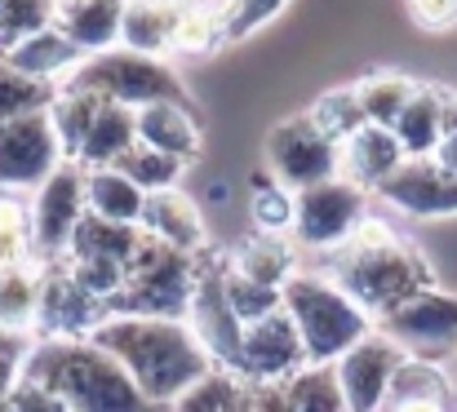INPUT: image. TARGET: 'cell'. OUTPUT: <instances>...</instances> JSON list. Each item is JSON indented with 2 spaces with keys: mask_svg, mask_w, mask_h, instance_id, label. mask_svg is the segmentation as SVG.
Segmentation results:
<instances>
[{
  "mask_svg": "<svg viewBox=\"0 0 457 412\" xmlns=\"http://www.w3.org/2000/svg\"><path fill=\"white\" fill-rule=\"evenodd\" d=\"M94 342L120 359V368L134 377V386L164 412L182 400L200 377L213 373V359L187 328V319H143V315H107L94 333Z\"/></svg>",
  "mask_w": 457,
  "mask_h": 412,
  "instance_id": "1",
  "label": "cell"
},
{
  "mask_svg": "<svg viewBox=\"0 0 457 412\" xmlns=\"http://www.w3.org/2000/svg\"><path fill=\"white\" fill-rule=\"evenodd\" d=\"M324 275L337 288H346L373 315V324L386 319L391 310H400L404 301H413L418 293L436 288L427 258L386 218H373V213L355 227V235L337 253H328Z\"/></svg>",
  "mask_w": 457,
  "mask_h": 412,
  "instance_id": "2",
  "label": "cell"
},
{
  "mask_svg": "<svg viewBox=\"0 0 457 412\" xmlns=\"http://www.w3.org/2000/svg\"><path fill=\"white\" fill-rule=\"evenodd\" d=\"M22 377L54 391L71 412H160L94 337H36Z\"/></svg>",
  "mask_w": 457,
  "mask_h": 412,
  "instance_id": "3",
  "label": "cell"
},
{
  "mask_svg": "<svg viewBox=\"0 0 457 412\" xmlns=\"http://www.w3.org/2000/svg\"><path fill=\"white\" fill-rule=\"evenodd\" d=\"M285 310L298 324L311 364H337L346 350H355L378 324L373 315L337 288L324 271H298L285 284Z\"/></svg>",
  "mask_w": 457,
  "mask_h": 412,
  "instance_id": "4",
  "label": "cell"
},
{
  "mask_svg": "<svg viewBox=\"0 0 457 412\" xmlns=\"http://www.w3.org/2000/svg\"><path fill=\"white\" fill-rule=\"evenodd\" d=\"M204 258H187L160 240H143L138 258L129 262L125 288L112 297V315H143V319H187L195 279Z\"/></svg>",
  "mask_w": 457,
  "mask_h": 412,
  "instance_id": "5",
  "label": "cell"
},
{
  "mask_svg": "<svg viewBox=\"0 0 457 412\" xmlns=\"http://www.w3.org/2000/svg\"><path fill=\"white\" fill-rule=\"evenodd\" d=\"M62 89H85L103 103H120V107H134V111H143L152 103H187L191 107L182 76L164 58H143V54H129V49H107V54L85 58Z\"/></svg>",
  "mask_w": 457,
  "mask_h": 412,
  "instance_id": "6",
  "label": "cell"
},
{
  "mask_svg": "<svg viewBox=\"0 0 457 412\" xmlns=\"http://www.w3.org/2000/svg\"><path fill=\"white\" fill-rule=\"evenodd\" d=\"M369 218V191L346 182V177H333V182H320L311 191L294 195V249L303 253H337L355 227Z\"/></svg>",
  "mask_w": 457,
  "mask_h": 412,
  "instance_id": "7",
  "label": "cell"
},
{
  "mask_svg": "<svg viewBox=\"0 0 457 412\" xmlns=\"http://www.w3.org/2000/svg\"><path fill=\"white\" fill-rule=\"evenodd\" d=\"M62 164L67 151L49 125V111L0 125V195H36Z\"/></svg>",
  "mask_w": 457,
  "mask_h": 412,
  "instance_id": "8",
  "label": "cell"
},
{
  "mask_svg": "<svg viewBox=\"0 0 457 412\" xmlns=\"http://www.w3.org/2000/svg\"><path fill=\"white\" fill-rule=\"evenodd\" d=\"M89 218V200H85V169L76 160H67L36 195H31V235H36V262L40 267H58L76 240V231Z\"/></svg>",
  "mask_w": 457,
  "mask_h": 412,
  "instance_id": "9",
  "label": "cell"
},
{
  "mask_svg": "<svg viewBox=\"0 0 457 412\" xmlns=\"http://www.w3.org/2000/svg\"><path fill=\"white\" fill-rule=\"evenodd\" d=\"M267 173L294 195L311 191L320 182L342 177V146L320 134L306 116L285 120L267 134Z\"/></svg>",
  "mask_w": 457,
  "mask_h": 412,
  "instance_id": "10",
  "label": "cell"
},
{
  "mask_svg": "<svg viewBox=\"0 0 457 412\" xmlns=\"http://www.w3.org/2000/svg\"><path fill=\"white\" fill-rule=\"evenodd\" d=\"M378 333H386L409 359H440L457 350V297L445 288H427L386 319H378Z\"/></svg>",
  "mask_w": 457,
  "mask_h": 412,
  "instance_id": "11",
  "label": "cell"
},
{
  "mask_svg": "<svg viewBox=\"0 0 457 412\" xmlns=\"http://www.w3.org/2000/svg\"><path fill=\"white\" fill-rule=\"evenodd\" d=\"M187 328L195 333V342L204 346L213 368H227V373L240 368L245 324L236 319V310L227 301L222 262H213V258L200 262V279H195V293H191V306H187Z\"/></svg>",
  "mask_w": 457,
  "mask_h": 412,
  "instance_id": "12",
  "label": "cell"
},
{
  "mask_svg": "<svg viewBox=\"0 0 457 412\" xmlns=\"http://www.w3.org/2000/svg\"><path fill=\"white\" fill-rule=\"evenodd\" d=\"M404 350L386 337V333H369L355 350H346L333 368H337V386H342V400L346 412H382L391 400V386H395V373L404 368Z\"/></svg>",
  "mask_w": 457,
  "mask_h": 412,
  "instance_id": "13",
  "label": "cell"
},
{
  "mask_svg": "<svg viewBox=\"0 0 457 412\" xmlns=\"http://www.w3.org/2000/svg\"><path fill=\"white\" fill-rule=\"evenodd\" d=\"M306 364V346L298 324L289 319V310H276L258 324L245 328V346H240V377L249 386H285L294 373H303Z\"/></svg>",
  "mask_w": 457,
  "mask_h": 412,
  "instance_id": "14",
  "label": "cell"
},
{
  "mask_svg": "<svg viewBox=\"0 0 457 412\" xmlns=\"http://www.w3.org/2000/svg\"><path fill=\"white\" fill-rule=\"evenodd\" d=\"M373 195L404 218H453L457 213V177L445 173L436 160H404Z\"/></svg>",
  "mask_w": 457,
  "mask_h": 412,
  "instance_id": "15",
  "label": "cell"
},
{
  "mask_svg": "<svg viewBox=\"0 0 457 412\" xmlns=\"http://www.w3.org/2000/svg\"><path fill=\"white\" fill-rule=\"evenodd\" d=\"M107 301L80 288L62 267H45V293H40V337H94L107 319Z\"/></svg>",
  "mask_w": 457,
  "mask_h": 412,
  "instance_id": "16",
  "label": "cell"
},
{
  "mask_svg": "<svg viewBox=\"0 0 457 412\" xmlns=\"http://www.w3.org/2000/svg\"><path fill=\"white\" fill-rule=\"evenodd\" d=\"M143 231L187 253V258H204L209 249V235H204V218H200V204L178 186V191H164V195H152L147 200V213H143Z\"/></svg>",
  "mask_w": 457,
  "mask_h": 412,
  "instance_id": "17",
  "label": "cell"
},
{
  "mask_svg": "<svg viewBox=\"0 0 457 412\" xmlns=\"http://www.w3.org/2000/svg\"><path fill=\"white\" fill-rule=\"evenodd\" d=\"M404 160H409V155H404L400 137L391 134V129H378V125H364L360 134H351L342 142V177L355 182V186H364L369 195H373Z\"/></svg>",
  "mask_w": 457,
  "mask_h": 412,
  "instance_id": "18",
  "label": "cell"
},
{
  "mask_svg": "<svg viewBox=\"0 0 457 412\" xmlns=\"http://www.w3.org/2000/svg\"><path fill=\"white\" fill-rule=\"evenodd\" d=\"M4 62H9V67H18L22 76L40 80V85L62 89V85L76 76V67L85 62V54L62 36V27H45V31L27 36L22 45H13V49L4 54Z\"/></svg>",
  "mask_w": 457,
  "mask_h": 412,
  "instance_id": "19",
  "label": "cell"
},
{
  "mask_svg": "<svg viewBox=\"0 0 457 412\" xmlns=\"http://www.w3.org/2000/svg\"><path fill=\"white\" fill-rule=\"evenodd\" d=\"M125 4H129V0H71V4H62L58 27H62V36H67L85 58H94V54L120 49Z\"/></svg>",
  "mask_w": 457,
  "mask_h": 412,
  "instance_id": "20",
  "label": "cell"
},
{
  "mask_svg": "<svg viewBox=\"0 0 457 412\" xmlns=\"http://www.w3.org/2000/svg\"><path fill=\"white\" fill-rule=\"evenodd\" d=\"M138 142L191 164L200 155V120L187 103H152L138 111Z\"/></svg>",
  "mask_w": 457,
  "mask_h": 412,
  "instance_id": "21",
  "label": "cell"
},
{
  "mask_svg": "<svg viewBox=\"0 0 457 412\" xmlns=\"http://www.w3.org/2000/svg\"><path fill=\"white\" fill-rule=\"evenodd\" d=\"M40 293H45V267L0 271V337L13 342L40 337Z\"/></svg>",
  "mask_w": 457,
  "mask_h": 412,
  "instance_id": "22",
  "label": "cell"
},
{
  "mask_svg": "<svg viewBox=\"0 0 457 412\" xmlns=\"http://www.w3.org/2000/svg\"><path fill=\"white\" fill-rule=\"evenodd\" d=\"M182 0H129L125 4V27H120V49L164 58L173 54V27H178Z\"/></svg>",
  "mask_w": 457,
  "mask_h": 412,
  "instance_id": "23",
  "label": "cell"
},
{
  "mask_svg": "<svg viewBox=\"0 0 457 412\" xmlns=\"http://www.w3.org/2000/svg\"><path fill=\"white\" fill-rule=\"evenodd\" d=\"M227 267L236 275H245V279H253V284H262V288H280L285 293V284L298 275V249H294L289 235H258L253 231L227 258Z\"/></svg>",
  "mask_w": 457,
  "mask_h": 412,
  "instance_id": "24",
  "label": "cell"
},
{
  "mask_svg": "<svg viewBox=\"0 0 457 412\" xmlns=\"http://www.w3.org/2000/svg\"><path fill=\"white\" fill-rule=\"evenodd\" d=\"M85 200H89V218H98V222L143 227L147 195L120 169H85Z\"/></svg>",
  "mask_w": 457,
  "mask_h": 412,
  "instance_id": "25",
  "label": "cell"
},
{
  "mask_svg": "<svg viewBox=\"0 0 457 412\" xmlns=\"http://www.w3.org/2000/svg\"><path fill=\"white\" fill-rule=\"evenodd\" d=\"M129 146H138V111L120 107V103H103L94 129H89L80 155H76V164L80 169H116Z\"/></svg>",
  "mask_w": 457,
  "mask_h": 412,
  "instance_id": "26",
  "label": "cell"
},
{
  "mask_svg": "<svg viewBox=\"0 0 457 412\" xmlns=\"http://www.w3.org/2000/svg\"><path fill=\"white\" fill-rule=\"evenodd\" d=\"M391 134L400 137L409 160H431L445 142V89L436 85H418L413 103L404 107V116L395 120Z\"/></svg>",
  "mask_w": 457,
  "mask_h": 412,
  "instance_id": "27",
  "label": "cell"
},
{
  "mask_svg": "<svg viewBox=\"0 0 457 412\" xmlns=\"http://www.w3.org/2000/svg\"><path fill=\"white\" fill-rule=\"evenodd\" d=\"M164 412H253V386L240 373L213 368L209 377H200L182 400H173Z\"/></svg>",
  "mask_w": 457,
  "mask_h": 412,
  "instance_id": "28",
  "label": "cell"
},
{
  "mask_svg": "<svg viewBox=\"0 0 457 412\" xmlns=\"http://www.w3.org/2000/svg\"><path fill=\"white\" fill-rule=\"evenodd\" d=\"M355 94H360V111H364L369 125L395 129V120H400L404 107L413 103L418 85H413L409 76H400V71H373V76H364V80L355 85Z\"/></svg>",
  "mask_w": 457,
  "mask_h": 412,
  "instance_id": "29",
  "label": "cell"
},
{
  "mask_svg": "<svg viewBox=\"0 0 457 412\" xmlns=\"http://www.w3.org/2000/svg\"><path fill=\"white\" fill-rule=\"evenodd\" d=\"M40 267L31 235V195H0V271Z\"/></svg>",
  "mask_w": 457,
  "mask_h": 412,
  "instance_id": "30",
  "label": "cell"
},
{
  "mask_svg": "<svg viewBox=\"0 0 457 412\" xmlns=\"http://www.w3.org/2000/svg\"><path fill=\"white\" fill-rule=\"evenodd\" d=\"M98 107H103V98H94V94H85V89H58V98H54V107H49V125H54V134L62 142L67 160L80 155L85 137H89L94 120H98Z\"/></svg>",
  "mask_w": 457,
  "mask_h": 412,
  "instance_id": "31",
  "label": "cell"
},
{
  "mask_svg": "<svg viewBox=\"0 0 457 412\" xmlns=\"http://www.w3.org/2000/svg\"><path fill=\"white\" fill-rule=\"evenodd\" d=\"M280 391H285V400H289L294 412H346L333 364H306L303 373H294Z\"/></svg>",
  "mask_w": 457,
  "mask_h": 412,
  "instance_id": "32",
  "label": "cell"
},
{
  "mask_svg": "<svg viewBox=\"0 0 457 412\" xmlns=\"http://www.w3.org/2000/svg\"><path fill=\"white\" fill-rule=\"evenodd\" d=\"M116 169H120L147 200H152V195H164V191H178V182H182V173H187L182 160H173V155H164V151H155V146H143V142L129 146Z\"/></svg>",
  "mask_w": 457,
  "mask_h": 412,
  "instance_id": "33",
  "label": "cell"
},
{
  "mask_svg": "<svg viewBox=\"0 0 457 412\" xmlns=\"http://www.w3.org/2000/svg\"><path fill=\"white\" fill-rule=\"evenodd\" d=\"M306 120H311V125H315L324 137H333L337 146H342L351 134H360V129L369 125V120H364V111H360V94H355V85L320 94V98L311 103Z\"/></svg>",
  "mask_w": 457,
  "mask_h": 412,
  "instance_id": "34",
  "label": "cell"
},
{
  "mask_svg": "<svg viewBox=\"0 0 457 412\" xmlns=\"http://www.w3.org/2000/svg\"><path fill=\"white\" fill-rule=\"evenodd\" d=\"M54 98H58L54 85H40V80L22 76L18 67H9L0 58V125L22 120V116H36V111H49Z\"/></svg>",
  "mask_w": 457,
  "mask_h": 412,
  "instance_id": "35",
  "label": "cell"
},
{
  "mask_svg": "<svg viewBox=\"0 0 457 412\" xmlns=\"http://www.w3.org/2000/svg\"><path fill=\"white\" fill-rule=\"evenodd\" d=\"M58 13H62L58 0H0V58L27 36L58 27Z\"/></svg>",
  "mask_w": 457,
  "mask_h": 412,
  "instance_id": "36",
  "label": "cell"
},
{
  "mask_svg": "<svg viewBox=\"0 0 457 412\" xmlns=\"http://www.w3.org/2000/svg\"><path fill=\"white\" fill-rule=\"evenodd\" d=\"M222 284H227V301H231V310H236V319L245 328L267 319V315H276V310H285V293L280 288H262V284L236 275L227 262H222Z\"/></svg>",
  "mask_w": 457,
  "mask_h": 412,
  "instance_id": "37",
  "label": "cell"
},
{
  "mask_svg": "<svg viewBox=\"0 0 457 412\" xmlns=\"http://www.w3.org/2000/svg\"><path fill=\"white\" fill-rule=\"evenodd\" d=\"M222 40H227L222 22H218L209 9L182 0V13H178V27H173V54H182V58H204V54L218 49Z\"/></svg>",
  "mask_w": 457,
  "mask_h": 412,
  "instance_id": "38",
  "label": "cell"
},
{
  "mask_svg": "<svg viewBox=\"0 0 457 412\" xmlns=\"http://www.w3.org/2000/svg\"><path fill=\"white\" fill-rule=\"evenodd\" d=\"M253 231L258 235H289L294 231V191H285L271 173L253 186Z\"/></svg>",
  "mask_w": 457,
  "mask_h": 412,
  "instance_id": "39",
  "label": "cell"
},
{
  "mask_svg": "<svg viewBox=\"0 0 457 412\" xmlns=\"http://www.w3.org/2000/svg\"><path fill=\"white\" fill-rule=\"evenodd\" d=\"M453 386L445 377L440 364L431 359H404V368L395 373V386H391V400H449Z\"/></svg>",
  "mask_w": 457,
  "mask_h": 412,
  "instance_id": "40",
  "label": "cell"
},
{
  "mask_svg": "<svg viewBox=\"0 0 457 412\" xmlns=\"http://www.w3.org/2000/svg\"><path fill=\"white\" fill-rule=\"evenodd\" d=\"M285 4H289V0H236V13H231V22H227V40H240V36L267 27Z\"/></svg>",
  "mask_w": 457,
  "mask_h": 412,
  "instance_id": "41",
  "label": "cell"
},
{
  "mask_svg": "<svg viewBox=\"0 0 457 412\" xmlns=\"http://www.w3.org/2000/svg\"><path fill=\"white\" fill-rule=\"evenodd\" d=\"M4 412H71L54 391H45L40 382H27L18 377V386L9 391V408Z\"/></svg>",
  "mask_w": 457,
  "mask_h": 412,
  "instance_id": "42",
  "label": "cell"
},
{
  "mask_svg": "<svg viewBox=\"0 0 457 412\" xmlns=\"http://www.w3.org/2000/svg\"><path fill=\"white\" fill-rule=\"evenodd\" d=\"M409 13L427 31H449L457 22V0H409Z\"/></svg>",
  "mask_w": 457,
  "mask_h": 412,
  "instance_id": "43",
  "label": "cell"
},
{
  "mask_svg": "<svg viewBox=\"0 0 457 412\" xmlns=\"http://www.w3.org/2000/svg\"><path fill=\"white\" fill-rule=\"evenodd\" d=\"M253 412H294L280 386H253Z\"/></svg>",
  "mask_w": 457,
  "mask_h": 412,
  "instance_id": "44",
  "label": "cell"
},
{
  "mask_svg": "<svg viewBox=\"0 0 457 412\" xmlns=\"http://www.w3.org/2000/svg\"><path fill=\"white\" fill-rule=\"evenodd\" d=\"M382 412H453L449 400H386Z\"/></svg>",
  "mask_w": 457,
  "mask_h": 412,
  "instance_id": "45",
  "label": "cell"
},
{
  "mask_svg": "<svg viewBox=\"0 0 457 412\" xmlns=\"http://www.w3.org/2000/svg\"><path fill=\"white\" fill-rule=\"evenodd\" d=\"M431 160H436L445 173H453L457 177V137H445V142H440V151H436Z\"/></svg>",
  "mask_w": 457,
  "mask_h": 412,
  "instance_id": "46",
  "label": "cell"
},
{
  "mask_svg": "<svg viewBox=\"0 0 457 412\" xmlns=\"http://www.w3.org/2000/svg\"><path fill=\"white\" fill-rule=\"evenodd\" d=\"M445 137H457V89H445Z\"/></svg>",
  "mask_w": 457,
  "mask_h": 412,
  "instance_id": "47",
  "label": "cell"
},
{
  "mask_svg": "<svg viewBox=\"0 0 457 412\" xmlns=\"http://www.w3.org/2000/svg\"><path fill=\"white\" fill-rule=\"evenodd\" d=\"M58 4H71V0H58Z\"/></svg>",
  "mask_w": 457,
  "mask_h": 412,
  "instance_id": "48",
  "label": "cell"
}]
</instances>
